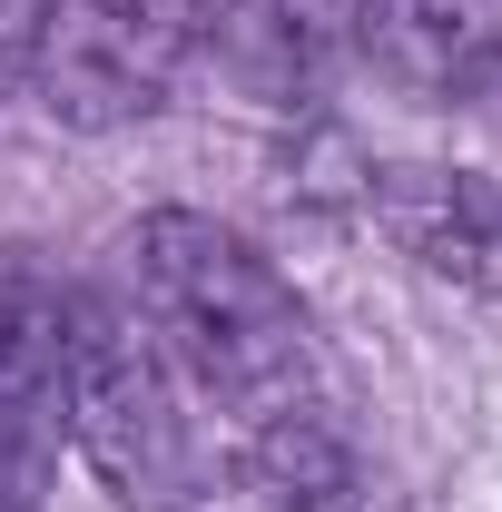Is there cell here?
<instances>
[{"instance_id":"3957f363","label":"cell","mask_w":502,"mask_h":512,"mask_svg":"<svg viewBox=\"0 0 502 512\" xmlns=\"http://www.w3.org/2000/svg\"><path fill=\"white\" fill-rule=\"evenodd\" d=\"M197 60V0H50L30 89L79 138H109L168 109L178 69Z\"/></svg>"},{"instance_id":"9c48e42d","label":"cell","mask_w":502,"mask_h":512,"mask_svg":"<svg viewBox=\"0 0 502 512\" xmlns=\"http://www.w3.org/2000/svg\"><path fill=\"white\" fill-rule=\"evenodd\" d=\"M40 20H50V0H0V99H10V89H30Z\"/></svg>"},{"instance_id":"ba28073f","label":"cell","mask_w":502,"mask_h":512,"mask_svg":"<svg viewBox=\"0 0 502 512\" xmlns=\"http://www.w3.org/2000/svg\"><path fill=\"white\" fill-rule=\"evenodd\" d=\"M247 453V483L266 512H375V483H365V453L335 424V404H306L286 424H256L237 434Z\"/></svg>"},{"instance_id":"52a82bcc","label":"cell","mask_w":502,"mask_h":512,"mask_svg":"<svg viewBox=\"0 0 502 512\" xmlns=\"http://www.w3.org/2000/svg\"><path fill=\"white\" fill-rule=\"evenodd\" d=\"M197 50L247 99H315L325 69L355 60V0H197Z\"/></svg>"},{"instance_id":"5b68a950","label":"cell","mask_w":502,"mask_h":512,"mask_svg":"<svg viewBox=\"0 0 502 512\" xmlns=\"http://www.w3.org/2000/svg\"><path fill=\"white\" fill-rule=\"evenodd\" d=\"M365 217L424 276L473 286V296H502V178H483V168H434V158L365 168Z\"/></svg>"},{"instance_id":"277c9868","label":"cell","mask_w":502,"mask_h":512,"mask_svg":"<svg viewBox=\"0 0 502 512\" xmlns=\"http://www.w3.org/2000/svg\"><path fill=\"white\" fill-rule=\"evenodd\" d=\"M60 355H69V286L30 247H0V512H40L60 473Z\"/></svg>"},{"instance_id":"8992f818","label":"cell","mask_w":502,"mask_h":512,"mask_svg":"<svg viewBox=\"0 0 502 512\" xmlns=\"http://www.w3.org/2000/svg\"><path fill=\"white\" fill-rule=\"evenodd\" d=\"M355 60L424 109H463L502 79V0H355Z\"/></svg>"},{"instance_id":"7a4b0ae2","label":"cell","mask_w":502,"mask_h":512,"mask_svg":"<svg viewBox=\"0 0 502 512\" xmlns=\"http://www.w3.org/2000/svg\"><path fill=\"white\" fill-rule=\"evenodd\" d=\"M60 404H69V444L89 453V473L109 483L119 512H188L197 444L178 414V365H168L158 325L138 316V296H109V286L69 296Z\"/></svg>"},{"instance_id":"6da1fadb","label":"cell","mask_w":502,"mask_h":512,"mask_svg":"<svg viewBox=\"0 0 502 512\" xmlns=\"http://www.w3.org/2000/svg\"><path fill=\"white\" fill-rule=\"evenodd\" d=\"M128 296H138V316L158 325L168 365L237 434L325 404V345H315L306 306H296V286L237 227H217L197 207L138 217V237H128Z\"/></svg>"}]
</instances>
